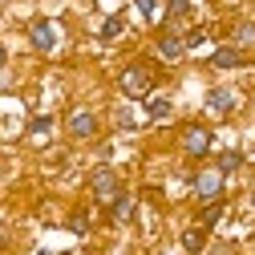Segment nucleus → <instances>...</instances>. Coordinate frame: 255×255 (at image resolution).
<instances>
[{"label": "nucleus", "instance_id": "1", "mask_svg": "<svg viewBox=\"0 0 255 255\" xmlns=\"http://www.w3.org/2000/svg\"><path fill=\"white\" fill-rule=\"evenodd\" d=\"M150 85H154V77H150V69H142V65H134V69L122 73V93H126V98H146Z\"/></svg>", "mask_w": 255, "mask_h": 255}, {"label": "nucleus", "instance_id": "2", "mask_svg": "<svg viewBox=\"0 0 255 255\" xmlns=\"http://www.w3.org/2000/svg\"><path fill=\"white\" fill-rule=\"evenodd\" d=\"M93 195H98L102 203L122 199V195H118V174H114V170H98V174H93Z\"/></svg>", "mask_w": 255, "mask_h": 255}, {"label": "nucleus", "instance_id": "3", "mask_svg": "<svg viewBox=\"0 0 255 255\" xmlns=\"http://www.w3.org/2000/svg\"><path fill=\"white\" fill-rule=\"evenodd\" d=\"M93 130H98V118H93V114H85V110L69 114V134L73 138H93Z\"/></svg>", "mask_w": 255, "mask_h": 255}, {"label": "nucleus", "instance_id": "4", "mask_svg": "<svg viewBox=\"0 0 255 255\" xmlns=\"http://www.w3.org/2000/svg\"><path fill=\"white\" fill-rule=\"evenodd\" d=\"M182 146H186V154L203 158V154L211 150V134H207V130H199V126H190V130H186V138H182Z\"/></svg>", "mask_w": 255, "mask_h": 255}, {"label": "nucleus", "instance_id": "5", "mask_svg": "<svg viewBox=\"0 0 255 255\" xmlns=\"http://www.w3.org/2000/svg\"><path fill=\"white\" fill-rule=\"evenodd\" d=\"M207 110H211V114L235 110V89H211V93H207Z\"/></svg>", "mask_w": 255, "mask_h": 255}, {"label": "nucleus", "instance_id": "6", "mask_svg": "<svg viewBox=\"0 0 255 255\" xmlns=\"http://www.w3.org/2000/svg\"><path fill=\"white\" fill-rule=\"evenodd\" d=\"M195 190H199L203 199H215L219 190H223V174H219V170H207V174H199V178H195Z\"/></svg>", "mask_w": 255, "mask_h": 255}, {"label": "nucleus", "instance_id": "7", "mask_svg": "<svg viewBox=\"0 0 255 255\" xmlns=\"http://www.w3.org/2000/svg\"><path fill=\"white\" fill-rule=\"evenodd\" d=\"M33 45H37V49H45V53L57 45V28H53L49 20H37V24H33Z\"/></svg>", "mask_w": 255, "mask_h": 255}, {"label": "nucleus", "instance_id": "8", "mask_svg": "<svg viewBox=\"0 0 255 255\" xmlns=\"http://www.w3.org/2000/svg\"><path fill=\"white\" fill-rule=\"evenodd\" d=\"M186 53V41H178V37H162V41H158V57H162V61H178Z\"/></svg>", "mask_w": 255, "mask_h": 255}, {"label": "nucleus", "instance_id": "9", "mask_svg": "<svg viewBox=\"0 0 255 255\" xmlns=\"http://www.w3.org/2000/svg\"><path fill=\"white\" fill-rule=\"evenodd\" d=\"M239 61H243V57H239V49H219V53L211 57V65H215V69H235Z\"/></svg>", "mask_w": 255, "mask_h": 255}, {"label": "nucleus", "instance_id": "10", "mask_svg": "<svg viewBox=\"0 0 255 255\" xmlns=\"http://www.w3.org/2000/svg\"><path fill=\"white\" fill-rule=\"evenodd\" d=\"M146 114H150L154 122H162V118H170V98H150Z\"/></svg>", "mask_w": 255, "mask_h": 255}, {"label": "nucleus", "instance_id": "11", "mask_svg": "<svg viewBox=\"0 0 255 255\" xmlns=\"http://www.w3.org/2000/svg\"><path fill=\"white\" fill-rule=\"evenodd\" d=\"M182 247H186L190 255H199V251H203V231H199V227H190V231L182 235Z\"/></svg>", "mask_w": 255, "mask_h": 255}, {"label": "nucleus", "instance_id": "12", "mask_svg": "<svg viewBox=\"0 0 255 255\" xmlns=\"http://www.w3.org/2000/svg\"><path fill=\"white\" fill-rule=\"evenodd\" d=\"M114 219L118 223H130L134 219V203L130 199H114Z\"/></svg>", "mask_w": 255, "mask_h": 255}, {"label": "nucleus", "instance_id": "13", "mask_svg": "<svg viewBox=\"0 0 255 255\" xmlns=\"http://www.w3.org/2000/svg\"><path fill=\"white\" fill-rule=\"evenodd\" d=\"M235 45H243V49L255 45V24H239V28H235Z\"/></svg>", "mask_w": 255, "mask_h": 255}, {"label": "nucleus", "instance_id": "14", "mask_svg": "<svg viewBox=\"0 0 255 255\" xmlns=\"http://www.w3.org/2000/svg\"><path fill=\"white\" fill-rule=\"evenodd\" d=\"M239 162H243V158H239V150H227V154L219 158V174H227V170H235Z\"/></svg>", "mask_w": 255, "mask_h": 255}, {"label": "nucleus", "instance_id": "15", "mask_svg": "<svg viewBox=\"0 0 255 255\" xmlns=\"http://www.w3.org/2000/svg\"><path fill=\"white\" fill-rule=\"evenodd\" d=\"M118 33H122V20H118V16H110V20L102 24V37H118Z\"/></svg>", "mask_w": 255, "mask_h": 255}, {"label": "nucleus", "instance_id": "16", "mask_svg": "<svg viewBox=\"0 0 255 255\" xmlns=\"http://www.w3.org/2000/svg\"><path fill=\"white\" fill-rule=\"evenodd\" d=\"M134 4H138V12H142L146 20H154V12H158V4H154V0H134Z\"/></svg>", "mask_w": 255, "mask_h": 255}, {"label": "nucleus", "instance_id": "17", "mask_svg": "<svg viewBox=\"0 0 255 255\" xmlns=\"http://www.w3.org/2000/svg\"><path fill=\"white\" fill-rule=\"evenodd\" d=\"M28 130H33V134H49L53 122H49V118H33V126H28Z\"/></svg>", "mask_w": 255, "mask_h": 255}, {"label": "nucleus", "instance_id": "18", "mask_svg": "<svg viewBox=\"0 0 255 255\" xmlns=\"http://www.w3.org/2000/svg\"><path fill=\"white\" fill-rule=\"evenodd\" d=\"M170 12H174V16H186V12H190V0H170Z\"/></svg>", "mask_w": 255, "mask_h": 255}, {"label": "nucleus", "instance_id": "19", "mask_svg": "<svg viewBox=\"0 0 255 255\" xmlns=\"http://www.w3.org/2000/svg\"><path fill=\"white\" fill-rule=\"evenodd\" d=\"M203 41H207V37H203V28H195V33H190V37H186V49H199Z\"/></svg>", "mask_w": 255, "mask_h": 255}, {"label": "nucleus", "instance_id": "20", "mask_svg": "<svg viewBox=\"0 0 255 255\" xmlns=\"http://www.w3.org/2000/svg\"><path fill=\"white\" fill-rule=\"evenodd\" d=\"M0 65H4V45H0Z\"/></svg>", "mask_w": 255, "mask_h": 255}, {"label": "nucleus", "instance_id": "21", "mask_svg": "<svg viewBox=\"0 0 255 255\" xmlns=\"http://www.w3.org/2000/svg\"><path fill=\"white\" fill-rule=\"evenodd\" d=\"M41 255H49V251H41Z\"/></svg>", "mask_w": 255, "mask_h": 255}]
</instances>
